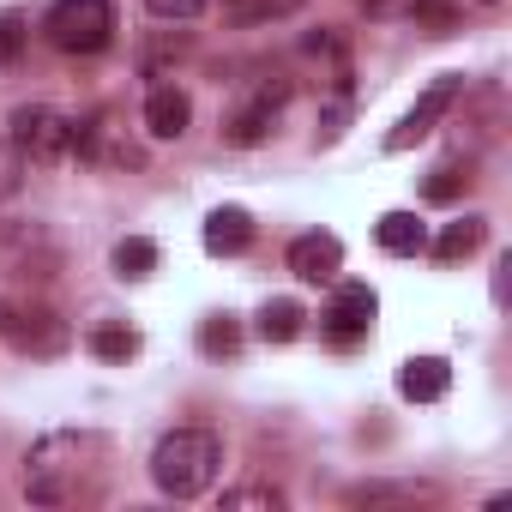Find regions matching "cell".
<instances>
[{
    "label": "cell",
    "mask_w": 512,
    "mask_h": 512,
    "mask_svg": "<svg viewBox=\"0 0 512 512\" xmlns=\"http://www.w3.org/2000/svg\"><path fill=\"white\" fill-rule=\"evenodd\" d=\"M103 464V434H43L25 452V500L31 506H73L79 494H91V476Z\"/></svg>",
    "instance_id": "1"
},
{
    "label": "cell",
    "mask_w": 512,
    "mask_h": 512,
    "mask_svg": "<svg viewBox=\"0 0 512 512\" xmlns=\"http://www.w3.org/2000/svg\"><path fill=\"white\" fill-rule=\"evenodd\" d=\"M217 470H223V440H217L211 428H175V434H163L157 452H151V482H157L169 500L205 494V488L217 482Z\"/></svg>",
    "instance_id": "2"
},
{
    "label": "cell",
    "mask_w": 512,
    "mask_h": 512,
    "mask_svg": "<svg viewBox=\"0 0 512 512\" xmlns=\"http://www.w3.org/2000/svg\"><path fill=\"white\" fill-rule=\"evenodd\" d=\"M0 344L13 356H31V362H49L73 344L67 320L43 302H25V296H0Z\"/></svg>",
    "instance_id": "3"
},
{
    "label": "cell",
    "mask_w": 512,
    "mask_h": 512,
    "mask_svg": "<svg viewBox=\"0 0 512 512\" xmlns=\"http://www.w3.org/2000/svg\"><path fill=\"white\" fill-rule=\"evenodd\" d=\"M43 37L61 55H103L115 43V7L109 0H55L43 19Z\"/></svg>",
    "instance_id": "4"
},
{
    "label": "cell",
    "mask_w": 512,
    "mask_h": 512,
    "mask_svg": "<svg viewBox=\"0 0 512 512\" xmlns=\"http://www.w3.org/2000/svg\"><path fill=\"white\" fill-rule=\"evenodd\" d=\"M7 139H13V151H19L25 163H37V169L67 163V157H73V115H61V109H49V103H19V109L7 115Z\"/></svg>",
    "instance_id": "5"
},
{
    "label": "cell",
    "mask_w": 512,
    "mask_h": 512,
    "mask_svg": "<svg viewBox=\"0 0 512 512\" xmlns=\"http://www.w3.org/2000/svg\"><path fill=\"white\" fill-rule=\"evenodd\" d=\"M0 272L7 278H55L61 272V247L43 223H0Z\"/></svg>",
    "instance_id": "6"
},
{
    "label": "cell",
    "mask_w": 512,
    "mask_h": 512,
    "mask_svg": "<svg viewBox=\"0 0 512 512\" xmlns=\"http://www.w3.org/2000/svg\"><path fill=\"white\" fill-rule=\"evenodd\" d=\"M458 91H464V79H458V73H440V79H434V85L416 97V109H410V115H404L392 133H386V151H410L416 139H428V133L440 127V115L458 103Z\"/></svg>",
    "instance_id": "7"
},
{
    "label": "cell",
    "mask_w": 512,
    "mask_h": 512,
    "mask_svg": "<svg viewBox=\"0 0 512 512\" xmlns=\"http://www.w3.org/2000/svg\"><path fill=\"white\" fill-rule=\"evenodd\" d=\"M374 314H380V296H374L368 284H344V278H338L332 308H326V332H332V344H356V338H368V332H374Z\"/></svg>",
    "instance_id": "8"
},
{
    "label": "cell",
    "mask_w": 512,
    "mask_h": 512,
    "mask_svg": "<svg viewBox=\"0 0 512 512\" xmlns=\"http://www.w3.org/2000/svg\"><path fill=\"white\" fill-rule=\"evenodd\" d=\"M290 272H296L302 284H338V272H344V241H338L332 229L296 235V241H290Z\"/></svg>",
    "instance_id": "9"
},
{
    "label": "cell",
    "mask_w": 512,
    "mask_h": 512,
    "mask_svg": "<svg viewBox=\"0 0 512 512\" xmlns=\"http://www.w3.org/2000/svg\"><path fill=\"white\" fill-rule=\"evenodd\" d=\"M187 121H193V97H187L181 85H157V91L145 97V133H151V139H181Z\"/></svg>",
    "instance_id": "10"
},
{
    "label": "cell",
    "mask_w": 512,
    "mask_h": 512,
    "mask_svg": "<svg viewBox=\"0 0 512 512\" xmlns=\"http://www.w3.org/2000/svg\"><path fill=\"white\" fill-rule=\"evenodd\" d=\"M272 133H278V109H272V103H260V97H247V103L223 121V145H235V151L266 145Z\"/></svg>",
    "instance_id": "11"
},
{
    "label": "cell",
    "mask_w": 512,
    "mask_h": 512,
    "mask_svg": "<svg viewBox=\"0 0 512 512\" xmlns=\"http://www.w3.org/2000/svg\"><path fill=\"white\" fill-rule=\"evenodd\" d=\"M253 241V217L241 205H217L205 217V253H217V260H229V253H241Z\"/></svg>",
    "instance_id": "12"
},
{
    "label": "cell",
    "mask_w": 512,
    "mask_h": 512,
    "mask_svg": "<svg viewBox=\"0 0 512 512\" xmlns=\"http://www.w3.org/2000/svg\"><path fill=\"white\" fill-rule=\"evenodd\" d=\"M446 386H452V368L440 356H410L404 374H398V392L410 404H434V398H446Z\"/></svg>",
    "instance_id": "13"
},
{
    "label": "cell",
    "mask_w": 512,
    "mask_h": 512,
    "mask_svg": "<svg viewBox=\"0 0 512 512\" xmlns=\"http://www.w3.org/2000/svg\"><path fill=\"white\" fill-rule=\"evenodd\" d=\"M374 241H380L386 253H398V260H416V253L428 247V229H422L416 211H386V217L374 223Z\"/></svg>",
    "instance_id": "14"
},
{
    "label": "cell",
    "mask_w": 512,
    "mask_h": 512,
    "mask_svg": "<svg viewBox=\"0 0 512 512\" xmlns=\"http://www.w3.org/2000/svg\"><path fill=\"white\" fill-rule=\"evenodd\" d=\"M482 241H488V217H458V223H446L434 235V260L458 266V260H470V253H482Z\"/></svg>",
    "instance_id": "15"
},
{
    "label": "cell",
    "mask_w": 512,
    "mask_h": 512,
    "mask_svg": "<svg viewBox=\"0 0 512 512\" xmlns=\"http://www.w3.org/2000/svg\"><path fill=\"white\" fill-rule=\"evenodd\" d=\"M302 320H308V308H302V302L272 296V302L260 308V338H266V344H296V338H302Z\"/></svg>",
    "instance_id": "16"
},
{
    "label": "cell",
    "mask_w": 512,
    "mask_h": 512,
    "mask_svg": "<svg viewBox=\"0 0 512 512\" xmlns=\"http://www.w3.org/2000/svg\"><path fill=\"white\" fill-rule=\"evenodd\" d=\"M109 266H115V278H127V284L151 278V272H157V241H145V235H127V241H115Z\"/></svg>",
    "instance_id": "17"
},
{
    "label": "cell",
    "mask_w": 512,
    "mask_h": 512,
    "mask_svg": "<svg viewBox=\"0 0 512 512\" xmlns=\"http://www.w3.org/2000/svg\"><path fill=\"white\" fill-rule=\"evenodd\" d=\"M85 344H91V356H103V362H127V356H139V332H133V326H115V320H109V326H91Z\"/></svg>",
    "instance_id": "18"
},
{
    "label": "cell",
    "mask_w": 512,
    "mask_h": 512,
    "mask_svg": "<svg viewBox=\"0 0 512 512\" xmlns=\"http://www.w3.org/2000/svg\"><path fill=\"white\" fill-rule=\"evenodd\" d=\"M386 500L416 506V500H434V488H416V482H362V488H350V506H386Z\"/></svg>",
    "instance_id": "19"
},
{
    "label": "cell",
    "mask_w": 512,
    "mask_h": 512,
    "mask_svg": "<svg viewBox=\"0 0 512 512\" xmlns=\"http://www.w3.org/2000/svg\"><path fill=\"white\" fill-rule=\"evenodd\" d=\"M223 506H235V512H284V488H272V482H241V488H223Z\"/></svg>",
    "instance_id": "20"
},
{
    "label": "cell",
    "mask_w": 512,
    "mask_h": 512,
    "mask_svg": "<svg viewBox=\"0 0 512 512\" xmlns=\"http://www.w3.org/2000/svg\"><path fill=\"white\" fill-rule=\"evenodd\" d=\"M199 350H205V356H235V350H241V326H235L229 314L205 320V326H199Z\"/></svg>",
    "instance_id": "21"
},
{
    "label": "cell",
    "mask_w": 512,
    "mask_h": 512,
    "mask_svg": "<svg viewBox=\"0 0 512 512\" xmlns=\"http://www.w3.org/2000/svg\"><path fill=\"white\" fill-rule=\"evenodd\" d=\"M31 43V19L25 13H0V67H13Z\"/></svg>",
    "instance_id": "22"
},
{
    "label": "cell",
    "mask_w": 512,
    "mask_h": 512,
    "mask_svg": "<svg viewBox=\"0 0 512 512\" xmlns=\"http://www.w3.org/2000/svg\"><path fill=\"white\" fill-rule=\"evenodd\" d=\"M464 187H470V175H458V163H440V169H434V175L422 181V193H428L434 205H446V199H458Z\"/></svg>",
    "instance_id": "23"
},
{
    "label": "cell",
    "mask_w": 512,
    "mask_h": 512,
    "mask_svg": "<svg viewBox=\"0 0 512 512\" xmlns=\"http://www.w3.org/2000/svg\"><path fill=\"white\" fill-rule=\"evenodd\" d=\"M19 181H25V157L13 151V139L0 133V199H13L19 193Z\"/></svg>",
    "instance_id": "24"
},
{
    "label": "cell",
    "mask_w": 512,
    "mask_h": 512,
    "mask_svg": "<svg viewBox=\"0 0 512 512\" xmlns=\"http://www.w3.org/2000/svg\"><path fill=\"white\" fill-rule=\"evenodd\" d=\"M145 13H151V19H181V25H187V19L205 13V0H145Z\"/></svg>",
    "instance_id": "25"
},
{
    "label": "cell",
    "mask_w": 512,
    "mask_h": 512,
    "mask_svg": "<svg viewBox=\"0 0 512 512\" xmlns=\"http://www.w3.org/2000/svg\"><path fill=\"white\" fill-rule=\"evenodd\" d=\"M302 0H241V19H278V13H296Z\"/></svg>",
    "instance_id": "26"
},
{
    "label": "cell",
    "mask_w": 512,
    "mask_h": 512,
    "mask_svg": "<svg viewBox=\"0 0 512 512\" xmlns=\"http://www.w3.org/2000/svg\"><path fill=\"white\" fill-rule=\"evenodd\" d=\"M368 7H380V0H368Z\"/></svg>",
    "instance_id": "27"
}]
</instances>
